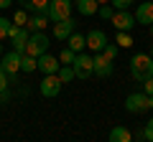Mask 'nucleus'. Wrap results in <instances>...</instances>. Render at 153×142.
I'll use <instances>...</instances> for the list:
<instances>
[{"label": "nucleus", "instance_id": "1", "mask_svg": "<svg viewBox=\"0 0 153 142\" xmlns=\"http://www.w3.org/2000/svg\"><path fill=\"white\" fill-rule=\"evenodd\" d=\"M130 74L133 79H138V81H146L148 76H153V59L151 53H135L130 59Z\"/></svg>", "mask_w": 153, "mask_h": 142}, {"label": "nucleus", "instance_id": "2", "mask_svg": "<svg viewBox=\"0 0 153 142\" xmlns=\"http://www.w3.org/2000/svg\"><path fill=\"white\" fill-rule=\"evenodd\" d=\"M49 51V36H46L44 31H33L31 36H28V41H26V51L23 53H28V56H41V53H46Z\"/></svg>", "mask_w": 153, "mask_h": 142}, {"label": "nucleus", "instance_id": "3", "mask_svg": "<svg viewBox=\"0 0 153 142\" xmlns=\"http://www.w3.org/2000/svg\"><path fill=\"white\" fill-rule=\"evenodd\" d=\"M71 8H74V0H49V15L51 23H59L64 18H71Z\"/></svg>", "mask_w": 153, "mask_h": 142}, {"label": "nucleus", "instance_id": "4", "mask_svg": "<svg viewBox=\"0 0 153 142\" xmlns=\"http://www.w3.org/2000/svg\"><path fill=\"white\" fill-rule=\"evenodd\" d=\"M71 69H74V76L76 79H89L94 74V64H92V56H87V53H82V51H79V53L74 56V64H71Z\"/></svg>", "mask_w": 153, "mask_h": 142}, {"label": "nucleus", "instance_id": "5", "mask_svg": "<svg viewBox=\"0 0 153 142\" xmlns=\"http://www.w3.org/2000/svg\"><path fill=\"white\" fill-rule=\"evenodd\" d=\"M61 86H64V81H61L56 74H44V79H41V84H38V91L44 94V97L54 99V97H59Z\"/></svg>", "mask_w": 153, "mask_h": 142}, {"label": "nucleus", "instance_id": "6", "mask_svg": "<svg viewBox=\"0 0 153 142\" xmlns=\"http://www.w3.org/2000/svg\"><path fill=\"white\" fill-rule=\"evenodd\" d=\"M28 36H31V31H28L26 26H16V23H13V26H10V33H8V41L13 43V48H16L18 53H23V51H26Z\"/></svg>", "mask_w": 153, "mask_h": 142}, {"label": "nucleus", "instance_id": "7", "mask_svg": "<svg viewBox=\"0 0 153 142\" xmlns=\"http://www.w3.org/2000/svg\"><path fill=\"white\" fill-rule=\"evenodd\" d=\"M21 59H23V53H18L16 48L10 51V53H5L3 56V69H5V74L10 76V81H18V71H21Z\"/></svg>", "mask_w": 153, "mask_h": 142}, {"label": "nucleus", "instance_id": "8", "mask_svg": "<svg viewBox=\"0 0 153 142\" xmlns=\"http://www.w3.org/2000/svg\"><path fill=\"white\" fill-rule=\"evenodd\" d=\"M125 109L130 112V114H143L146 109H151V107H148V94L146 91L130 94V97L125 99Z\"/></svg>", "mask_w": 153, "mask_h": 142}, {"label": "nucleus", "instance_id": "9", "mask_svg": "<svg viewBox=\"0 0 153 142\" xmlns=\"http://www.w3.org/2000/svg\"><path fill=\"white\" fill-rule=\"evenodd\" d=\"M110 20H112L115 31H130L133 26H138V23H135V15H133L130 10H115Z\"/></svg>", "mask_w": 153, "mask_h": 142}, {"label": "nucleus", "instance_id": "10", "mask_svg": "<svg viewBox=\"0 0 153 142\" xmlns=\"http://www.w3.org/2000/svg\"><path fill=\"white\" fill-rule=\"evenodd\" d=\"M92 64H94V74H97V76H102V79L112 76V61H110L107 56L102 53V51H94Z\"/></svg>", "mask_w": 153, "mask_h": 142}, {"label": "nucleus", "instance_id": "11", "mask_svg": "<svg viewBox=\"0 0 153 142\" xmlns=\"http://www.w3.org/2000/svg\"><path fill=\"white\" fill-rule=\"evenodd\" d=\"M36 61H38V71H41V74H56L59 66H61V61L56 59V56H51V53H41Z\"/></svg>", "mask_w": 153, "mask_h": 142}, {"label": "nucleus", "instance_id": "12", "mask_svg": "<svg viewBox=\"0 0 153 142\" xmlns=\"http://www.w3.org/2000/svg\"><path fill=\"white\" fill-rule=\"evenodd\" d=\"M74 26H76V23L71 20V18H64V20L54 23V38L56 41H66L71 33H74Z\"/></svg>", "mask_w": 153, "mask_h": 142}, {"label": "nucleus", "instance_id": "13", "mask_svg": "<svg viewBox=\"0 0 153 142\" xmlns=\"http://www.w3.org/2000/svg\"><path fill=\"white\" fill-rule=\"evenodd\" d=\"M135 23L138 26H151L153 23V3H140V5H138Z\"/></svg>", "mask_w": 153, "mask_h": 142}, {"label": "nucleus", "instance_id": "14", "mask_svg": "<svg viewBox=\"0 0 153 142\" xmlns=\"http://www.w3.org/2000/svg\"><path fill=\"white\" fill-rule=\"evenodd\" d=\"M105 43H107V36H105V31H89V33H87V48H92V51H102Z\"/></svg>", "mask_w": 153, "mask_h": 142}, {"label": "nucleus", "instance_id": "15", "mask_svg": "<svg viewBox=\"0 0 153 142\" xmlns=\"http://www.w3.org/2000/svg\"><path fill=\"white\" fill-rule=\"evenodd\" d=\"M46 23H49V15H46V13H33V15L28 18L26 28H28V31H44Z\"/></svg>", "mask_w": 153, "mask_h": 142}, {"label": "nucleus", "instance_id": "16", "mask_svg": "<svg viewBox=\"0 0 153 142\" xmlns=\"http://www.w3.org/2000/svg\"><path fill=\"white\" fill-rule=\"evenodd\" d=\"M76 10L89 18V15H94V13L100 10V3L97 0H76Z\"/></svg>", "mask_w": 153, "mask_h": 142}, {"label": "nucleus", "instance_id": "17", "mask_svg": "<svg viewBox=\"0 0 153 142\" xmlns=\"http://www.w3.org/2000/svg\"><path fill=\"white\" fill-rule=\"evenodd\" d=\"M66 41H69V48L74 51V53H79L82 48H87V36H82V33H71Z\"/></svg>", "mask_w": 153, "mask_h": 142}, {"label": "nucleus", "instance_id": "18", "mask_svg": "<svg viewBox=\"0 0 153 142\" xmlns=\"http://www.w3.org/2000/svg\"><path fill=\"white\" fill-rule=\"evenodd\" d=\"M130 140H133V135L125 127H115V130L110 132V142H130Z\"/></svg>", "mask_w": 153, "mask_h": 142}, {"label": "nucleus", "instance_id": "19", "mask_svg": "<svg viewBox=\"0 0 153 142\" xmlns=\"http://www.w3.org/2000/svg\"><path fill=\"white\" fill-rule=\"evenodd\" d=\"M56 76H59L64 84H69V81H74V79H76V76H74V69H71V64H61L59 71H56Z\"/></svg>", "mask_w": 153, "mask_h": 142}, {"label": "nucleus", "instance_id": "20", "mask_svg": "<svg viewBox=\"0 0 153 142\" xmlns=\"http://www.w3.org/2000/svg\"><path fill=\"white\" fill-rule=\"evenodd\" d=\"M36 69H38V61H36V56H28V53H23V59H21V71L31 74V71H36Z\"/></svg>", "mask_w": 153, "mask_h": 142}, {"label": "nucleus", "instance_id": "21", "mask_svg": "<svg viewBox=\"0 0 153 142\" xmlns=\"http://www.w3.org/2000/svg\"><path fill=\"white\" fill-rule=\"evenodd\" d=\"M115 43L120 46V48H130V46H133L130 33H128V31H117V41H115Z\"/></svg>", "mask_w": 153, "mask_h": 142}, {"label": "nucleus", "instance_id": "22", "mask_svg": "<svg viewBox=\"0 0 153 142\" xmlns=\"http://www.w3.org/2000/svg\"><path fill=\"white\" fill-rule=\"evenodd\" d=\"M10 26H13V23L8 20V18H0V41H5V38H8V33H10Z\"/></svg>", "mask_w": 153, "mask_h": 142}, {"label": "nucleus", "instance_id": "23", "mask_svg": "<svg viewBox=\"0 0 153 142\" xmlns=\"http://www.w3.org/2000/svg\"><path fill=\"white\" fill-rule=\"evenodd\" d=\"M133 3H135V0H110V5H112L115 10H128Z\"/></svg>", "mask_w": 153, "mask_h": 142}, {"label": "nucleus", "instance_id": "24", "mask_svg": "<svg viewBox=\"0 0 153 142\" xmlns=\"http://www.w3.org/2000/svg\"><path fill=\"white\" fill-rule=\"evenodd\" d=\"M74 51H71V48H64V51H61V53H59V61H61V64H74Z\"/></svg>", "mask_w": 153, "mask_h": 142}, {"label": "nucleus", "instance_id": "25", "mask_svg": "<svg viewBox=\"0 0 153 142\" xmlns=\"http://www.w3.org/2000/svg\"><path fill=\"white\" fill-rule=\"evenodd\" d=\"M100 18H105V20H110V18H112V13H115V8L110 5V3H105V5H100Z\"/></svg>", "mask_w": 153, "mask_h": 142}, {"label": "nucleus", "instance_id": "26", "mask_svg": "<svg viewBox=\"0 0 153 142\" xmlns=\"http://www.w3.org/2000/svg\"><path fill=\"white\" fill-rule=\"evenodd\" d=\"M13 23H16V26H26V23H28V13H26V8H23V10H16Z\"/></svg>", "mask_w": 153, "mask_h": 142}, {"label": "nucleus", "instance_id": "27", "mask_svg": "<svg viewBox=\"0 0 153 142\" xmlns=\"http://www.w3.org/2000/svg\"><path fill=\"white\" fill-rule=\"evenodd\" d=\"M102 53L107 56L110 61H115V56H117V46H115V43H105V48H102Z\"/></svg>", "mask_w": 153, "mask_h": 142}, {"label": "nucleus", "instance_id": "28", "mask_svg": "<svg viewBox=\"0 0 153 142\" xmlns=\"http://www.w3.org/2000/svg\"><path fill=\"white\" fill-rule=\"evenodd\" d=\"M143 137H146L148 142H153V117L146 122V130H143Z\"/></svg>", "mask_w": 153, "mask_h": 142}, {"label": "nucleus", "instance_id": "29", "mask_svg": "<svg viewBox=\"0 0 153 142\" xmlns=\"http://www.w3.org/2000/svg\"><path fill=\"white\" fill-rule=\"evenodd\" d=\"M143 91H146L148 97H151V94H153V76H148L146 81H143Z\"/></svg>", "mask_w": 153, "mask_h": 142}, {"label": "nucleus", "instance_id": "30", "mask_svg": "<svg viewBox=\"0 0 153 142\" xmlns=\"http://www.w3.org/2000/svg\"><path fill=\"white\" fill-rule=\"evenodd\" d=\"M8 102H10V91L3 89V91H0V104H8Z\"/></svg>", "mask_w": 153, "mask_h": 142}, {"label": "nucleus", "instance_id": "31", "mask_svg": "<svg viewBox=\"0 0 153 142\" xmlns=\"http://www.w3.org/2000/svg\"><path fill=\"white\" fill-rule=\"evenodd\" d=\"M18 3H21V5H23V8H26V10H28V13H31V0H18Z\"/></svg>", "mask_w": 153, "mask_h": 142}, {"label": "nucleus", "instance_id": "32", "mask_svg": "<svg viewBox=\"0 0 153 142\" xmlns=\"http://www.w3.org/2000/svg\"><path fill=\"white\" fill-rule=\"evenodd\" d=\"M10 3L13 0H0V8H10Z\"/></svg>", "mask_w": 153, "mask_h": 142}, {"label": "nucleus", "instance_id": "33", "mask_svg": "<svg viewBox=\"0 0 153 142\" xmlns=\"http://www.w3.org/2000/svg\"><path fill=\"white\" fill-rule=\"evenodd\" d=\"M97 3H100V5H105V3H110V0H97Z\"/></svg>", "mask_w": 153, "mask_h": 142}, {"label": "nucleus", "instance_id": "34", "mask_svg": "<svg viewBox=\"0 0 153 142\" xmlns=\"http://www.w3.org/2000/svg\"><path fill=\"white\" fill-rule=\"evenodd\" d=\"M0 56H3V41H0Z\"/></svg>", "mask_w": 153, "mask_h": 142}, {"label": "nucleus", "instance_id": "35", "mask_svg": "<svg viewBox=\"0 0 153 142\" xmlns=\"http://www.w3.org/2000/svg\"><path fill=\"white\" fill-rule=\"evenodd\" d=\"M148 28H151V36H153V23H151V26H148Z\"/></svg>", "mask_w": 153, "mask_h": 142}, {"label": "nucleus", "instance_id": "36", "mask_svg": "<svg viewBox=\"0 0 153 142\" xmlns=\"http://www.w3.org/2000/svg\"><path fill=\"white\" fill-rule=\"evenodd\" d=\"M151 59H153V46H151Z\"/></svg>", "mask_w": 153, "mask_h": 142}, {"label": "nucleus", "instance_id": "37", "mask_svg": "<svg viewBox=\"0 0 153 142\" xmlns=\"http://www.w3.org/2000/svg\"><path fill=\"white\" fill-rule=\"evenodd\" d=\"M74 3H76V0H74Z\"/></svg>", "mask_w": 153, "mask_h": 142}]
</instances>
